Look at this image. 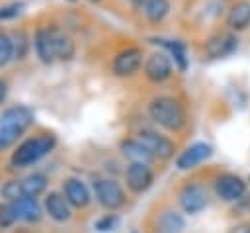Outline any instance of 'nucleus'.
Listing matches in <instances>:
<instances>
[{"label":"nucleus","instance_id":"f257e3e1","mask_svg":"<svg viewBox=\"0 0 250 233\" xmlns=\"http://www.w3.org/2000/svg\"><path fill=\"white\" fill-rule=\"evenodd\" d=\"M150 117L168 131H180L186 125V110L184 106L170 96H158L148 104Z\"/></svg>","mask_w":250,"mask_h":233},{"label":"nucleus","instance_id":"f03ea898","mask_svg":"<svg viewBox=\"0 0 250 233\" xmlns=\"http://www.w3.org/2000/svg\"><path fill=\"white\" fill-rule=\"evenodd\" d=\"M53 147H55V135H51V133H43L39 137L27 139V141H23L14 151V155H12V166H16V168L29 166V164L37 163L41 157H45Z\"/></svg>","mask_w":250,"mask_h":233},{"label":"nucleus","instance_id":"7ed1b4c3","mask_svg":"<svg viewBox=\"0 0 250 233\" xmlns=\"http://www.w3.org/2000/svg\"><path fill=\"white\" fill-rule=\"evenodd\" d=\"M94 194H96V200L107 210H117L125 204L123 188L115 180H109V178L94 180Z\"/></svg>","mask_w":250,"mask_h":233},{"label":"nucleus","instance_id":"20e7f679","mask_svg":"<svg viewBox=\"0 0 250 233\" xmlns=\"http://www.w3.org/2000/svg\"><path fill=\"white\" fill-rule=\"evenodd\" d=\"M143 65V51L139 47H127L119 51L111 61V70L115 76H133Z\"/></svg>","mask_w":250,"mask_h":233},{"label":"nucleus","instance_id":"39448f33","mask_svg":"<svg viewBox=\"0 0 250 233\" xmlns=\"http://www.w3.org/2000/svg\"><path fill=\"white\" fill-rule=\"evenodd\" d=\"M238 47V39L234 33L230 31H221V33H215L207 39L205 43V55L209 59H223V57H229L236 51Z\"/></svg>","mask_w":250,"mask_h":233},{"label":"nucleus","instance_id":"423d86ee","mask_svg":"<svg viewBox=\"0 0 250 233\" xmlns=\"http://www.w3.org/2000/svg\"><path fill=\"white\" fill-rule=\"evenodd\" d=\"M143 70H145V76L150 82L158 84V82H164V80H168L172 76V61H170V57L166 53L156 51V53L146 57Z\"/></svg>","mask_w":250,"mask_h":233},{"label":"nucleus","instance_id":"0eeeda50","mask_svg":"<svg viewBox=\"0 0 250 233\" xmlns=\"http://www.w3.org/2000/svg\"><path fill=\"white\" fill-rule=\"evenodd\" d=\"M139 141L154 155V157H158V159H170L172 155H174V151H176V147H174V143L168 139V137H164V135H160V133H156V131H152V129H143V131H139Z\"/></svg>","mask_w":250,"mask_h":233},{"label":"nucleus","instance_id":"6e6552de","mask_svg":"<svg viewBox=\"0 0 250 233\" xmlns=\"http://www.w3.org/2000/svg\"><path fill=\"white\" fill-rule=\"evenodd\" d=\"M215 192L225 202H238L246 192V182L236 174H223L215 182Z\"/></svg>","mask_w":250,"mask_h":233},{"label":"nucleus","instance_id":"1a4fd4ad","mask_svg":"<svg viewBox=\"0 0 250 233\" xmlns=\"http://www.w3.org/2000/svg\"><path fill=\"white\" fill-rule=\"evenodd\" d=\"M178 202L186 213H199L207 206V192L199 184H186L178 194Z\"/></svg>","mask_w":250,"mask_h":233},{"label":"nucleus","instance_id":"9d476101","mask_svg":"<svg viewBox=\"0 0 250 233\" xmlns=\"http://www.w3.org/2000/svg\"><path fill=\"white\" fill-rule=\"evenodd\" d=\"M125 180L131 192L141 194L150 188L152 184V170L145 163H131L125 170Z\"/></svg>","mask_w":250,"mask_h":233},{"label":"nucleus","instance_id":"9b49d317","mask_svg":"<svg viewBox=\"0 0 250 233\" xmlns=\"http://www.w3.org/2000/svg\"><path fill=\"white\" fill-rule=\"evenodd\" d=\"M33 121V112L25 106H12L0 116V127H10L18 131H25Z\"/></svg>","mask_w":250,"mask_h":233},{"label":"nucleus","instance_id":"f8f14e48","mask_svg":"<svg viewBox=\"0 0 250 233\" xmlns=\"http://www.w3.org/2000/svg\"><path fill=\"white\" fill-rule=\"evenodd\" d=\"M211 153H213V151H211V145H207V143H193L191 147H188V149L178 157L176 166H178L180 170H189V168L197 166L199 163H203L205 159H209Z\"/></svg>","mask_w":250,"mask_h":233},{"label":"nucleus","instance_id":"ddd939ff","mask_svg":"<svg viewBox=\"0 0 250 233\" xmlns=\"http://www.w3.org/2000/svg\"><path fill=\"white\" fill-rule=\"evenodd\" d=\"M227 25L230 31H242L250 25V0H238L227 14Z\"/></svg>","mask_w":250,"mask_h":233},{"label":"nucleus","instance_id":"4468645a","mask_svg":"<svg viewBox=\"0 0 250 233\" xmlns=\"http://www.w3.org/2000/svg\"><path fill=\"white\" fill-rule=\"evenodd\" d=\"M49 35H51V43H53V51L57 59L68 61L74 55V41L59 27H49Z\"/></svg>","mask_w":250,"mask_h":233},{"label":"nucleus","instance_id":"2eb2a0df","mask_svg":"<svg viewBox=\"0 0 250 233\" xmlns=\"http://www.w3.org/2000/svg\"><path fill=\"white\" fill-rule=\"evenodd\" d=\"M64 196L74 208H86L90 204V192L86 184L78 178H68L64 182Z\"/></svg>","mask_w":250,"mask_h":233},{"label":"nucleus","instance_id":"dca6fc26","mask_svg":"<svg viewBox=\"0 0 250 233\" xmlns=\"http://www.w3.org/2000/svg\"><path fill=\"white\" fill-rule=\"evenodd\" d=\"M45 210L55 221H66L70 217V202L59 192H51L45 198Z\"/></svg>","mask_w":250,"mask_h":233},{"label":"nucleus","instance_id":"f3484780","mask_svg":"<svg viewBox=\"0 0 250 233\" xmlns=\"http://www.w3.org/2000/svg\"><path fill=\"white\" fill-rule=\"evenodd\" d=\"M121 153L131 163H145V164H148L154 159V155L139 139H123L121 141Z\"/></svg>","mask_w":250,"mask_h":233},{"label":"nucleus","instance_id":"a211bd4d","mask_svg":"<svg viewBox=\"0 0 250 233\" xmlns=\"http://www.w3.org/2000/svg\"><path fill=\"white\" fill-rule=\"evenodd\" d=\"M33 45H35V53H37V57H39L41 63L51 65V63L57 59V57H55V51H53V43H51L49 27H41V29L35 31Z\"/></svg>","mask_w":250,"mask_h":233},{"label":"nucleus","instance_id":"6ab92c4d","mask_svg":"<svg viewBox=\"0 0 250 233\" xmlns=\"http://www.w3.org/2000/svg\"><path fill=\"white\" fill-rule=\"evenodd\" d=\"M14 204V210L18 213V219H23V221H39L41 217V208L37 204L35 198L31 196H21L18 200L12 202Z\"/></svg>","mask_w":250,"mask_h":233},{"label":"nucleus","instance_id":"aec40b11","mask_svg":"<svg viewBox=\"0 0 250 233\" xmlns=\"http://www.w3.org/2000/svg\"><path fill=\"white\" fill-rule=\"evenodd\" d=\"M184 227H186L184 217L172 210H166L156 219V233H182Z\"/></svg>","mask_w":250,"mask_h":233},{"label":"nucleus","instance_id":"412c9836","mask_svg":"<svg viewBox=\"0 0 250 233\" xmlns=\"http://www.w3.org/2000/svg\"><path fill=\"white\" fill-rule=\"evenodd\" d=\"M170 10V0H145L143 14L150 23H160Z\"/></svg>","mask_w":250,"mask_h":233},{"label":"nucleus","instance_id":"4be33fe9","mask_svg":"<svg viewBox=\"0 0 250 233\" xmlns=\"http://www.w3.org/2000/svg\"><path fill=\"white\" fill-rule=\"evenodd\" d=\"M152 43L156 45H162L164 49L170 51V55L174 57V63L178 65L180 70H186L188 69V57H186V47L182 41H168V39H150Z\"/></svg>","mask_w":250,"mask_h":233},{"label":"nucleus","instance_id":"5701e85b","mask_svg":"<svg viewBox=\"0 0 250 233\" xmlns=\"http://www.w3.org/2000/svg\"><path fill=\"white\" fill-rule=\"evenodd\" d=\"M47 186V176L41 174V172H33L29 176H25L21 180V188H23V196H31V198H37Z\"/></svg>","mask_w":250,"mask_h":233},{"label":"nucleus","instance_id":"b1692460","mask_svg":"<svg viewBox=\"0 0 250 233\" xmlns=\"http://www.w3.org/2000/svg\"><path fill=\"white\" fill-rule=\"evenodd\" d=\"M0 194H2V198H6L8 202H14V200L21 198V196H23L21 180H8V182H4L2 188H0Z\"/></svg>","mask_w":250,"mask_h":233},{"label":"nucleus","instance_id":"393cba45","mask_svg":"<svg viewBox=\"0 0 250 233\" xmlns=\"http://www.w3.org/2000/svg\"><path fill=\"white\" fill-rule=\"evenodd\" d=\"M16 221H18V213H16V210H14V204H12V202L2 204V206H0V227L6 229V227H10V225H14Z\"/></svg>","mask_w":250,"mask_h":233},{"label":"nucleus","instance_id":"a878e982","mask_svg":"<svg viewBox=\"0 0 250 233\" xmlns=\"http://www.w3.org/2000/svg\"><path fill=\"white\" fill-rule=\"evenodd\" d=\"M10 59H14V45H12V37H8L6 33L0 31V67H4Z\"/></svg>","mask_w":250,"mask_h":233},{"label":"nucleus","instance_id":"bb28decb","mask_svg":"<svg viewBox=\"0 0 250 233\" xmlns=\"http://www.w3.org/2000/svg\"><path fill=\"white\" fill-rule=\"evenodd\" d=\"M23 131H18V129H10V127H0V151H6L8 147H12L18 137L21 135Z\"/></svg>","mask_w":250,"mask_h":233},{"label":"nucleus","instance_id":"cd10ccee","mask_svg":"<svg viewBox=\"0 0 250 233\" xmlns=\"http://www.w3.org/2000/svg\"><path fill=\"white\" fill-rule=\"evenodd\" d=\"M12 45H14V59H23L25 49H27V39H25V35H23V33H14Z\"/></svg>","mask_w":250,"mask_h":233},{"label":"nucleus","instance_id":"c85d7f7f","mask_svg":"<svg viewBox=\"0 0 250 233\" xmlns=\"http://www.w3.org/2000/svg\"><path fill=\"white\" fill-rule=\"evenodd\" d=\"M21 8H23V4H18V2L8 4V6H2L0 8V20H12V18L20 16L21 14Z\"/></svg>","mask_w":250,"mask_h":233},{"label":"nucleus","instance_id":"c756f323","mask_svg":"<svg viewBox=\"0 0 250 233\" xmlns=\"http://www.w3.org/2000/svg\"><path fill=\"white\" fill-rule=\"evenodd\" d=\"M115 225H117V217L115 215H105V217L96 221V229H100V231H111Z\"/></svg>","mask_w":250,"mask_h":233},{"label":"nucleus","instance_id":"7c9ffc66","mask_svg":"<svg viewBox=\"0 0 250 233\" xmlns=\"http://www.w3.org/2000/svg\"><path fill=\"white\" fill-rule=\"evenodd\" d=\"M230 233H250V225H240V227H234V229H230Z\"/></svg>","mask_w":250,"mask_h":233},{"label":"nucleus","instance_id":"2f4dec72","mask_svg":"<svg viewBox=\"0 0 250 233\" xmlns=\"http://www.w3.org/2000/svg\"><path fill=\"white\" fill-rule=\"evenodd\" d=\"M6 92H8V88H6V82H4V80H0V104L4 102V98H6Z\"/></svg>","mask_w":250,"mask_h":233},{"label":"nucleus","instance_id":"473e14b6","mask_svg":"<svg viewBox=\"0 0 250 233\" xmlns=\"http://www.w3.org/2000/svg\"><path fill=\"white\" fill-rule=\"evenodd\" d=\"M137 10H143V4H145V0H129Z\"/></svg>","mask_w":250,"mask_h":233},{"label":"nucleus","instance_id":"72a5a7b5","mask_svg":"<svg viewBox=\"0 0 250 233\" xmlns=\"http://www.w3.org/2000/svg\"><path fill=\"white\" fill-rule=\"evenodd\" d=\"M90 2H100V0H90Z\"/></svg>","mask_w":250,"mask_h":233},{"label":"nucleus","instance_id":"f704fd0d","mask_svg":"<svg viewBox=\"0 0 250 233\" xmlns=\"http://www.w3.org/2000/svg\"><path fill=\"white\" fill-rule=\"evenodd\" d=\"M68 2H76V0H68Z\"/></svg>","mask_w":250,"mask_h":233}]
</instances>
